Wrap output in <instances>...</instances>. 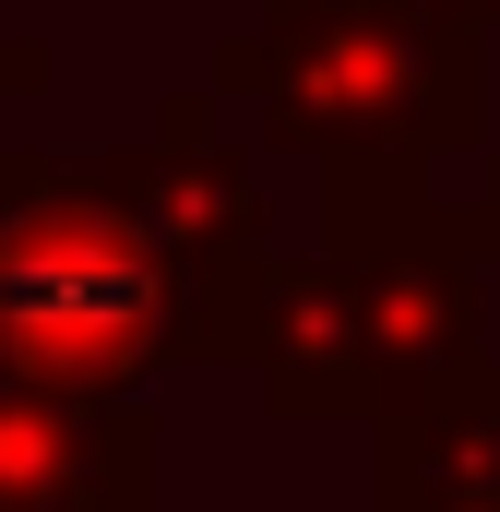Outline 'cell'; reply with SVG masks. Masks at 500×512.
Wrapping results in <instances>:
<instances>
[{
	"mask_svg": "<svg viewBox=\"0 0 500 512\" xmlns=\"http://www.w3.org/2000/svg\"><path fill=\"white\" fill-rule=\"evenodd\" d=\"M203 96H239L262 143L310 155L322 251H370L441 203V167L489 143V48L429 0H262L203 60Z\"/></svg>",
	"mask_w": 500,
	"mask_h": 512,
	"instance_id": "obj_1",
	"label": "cell"
},
{
	"mask_svg": "<svg viewBox=\"0 0 500 512\" xmlns=\"http://www.w3.org/2000/svg\"><path fill=\"white\" fill-rule=\"evenodd\" d=\"M179 370V298L108 179L48 143H0V382L60 405H131Z\"/></svg>",
	"mask_w": 500,
	"mask_h": 512,
	"instance_id": "obj_2",
	"label": "cell"
},
{
	"mask_svg": "<svg viewBox=\"0 0 500 512\" xmlns=\"http://www.w3.org/2000/svg\"><path fill=\"white\" fill-rule=\"evenodd\" d=\"M96 179L143 227V251L179 298V370H239V298L274 239H262V167H250V143H227L215 96L179 84L155 108V131L131 155H108Z\"/></svg>",
	"mask_w": 500,
	"mask_h": 512,
	"instance_id": "obj_3",
	"label": "cell"
},
{
	"mask_svg": "<svg viewBox=\"0 0 500 512\" xmlns=\"http://www.w3.org/2000/svg\"><path fill=\"white\" fill-rule=\"evenodd\" d=\"M346 262V310H358V393L381 417H417L441 393H465L489 370V262L453 239V203H429L417 227H393Z\"/></svg>",
	"mask_w": 500,
	"mask_h": 512,
	"instance_id": "obj_4",
	"label": "cell"
},
{
	"mask_svg": "<svg viewBox=\"0 0 500 512\" xmlns=\"http://www.w3.org/2000/svg\"><path fill=\"white\" fill-rule=\"evenodd\" d=\"M239 370L298 429L370 417V393H358V310H346V262L334 251H262V274L239 298Z\"/></svg>",
	"mask_w": 500,
	"mask_h": 512,
	"instance_id": "obj_5",
	"label": "cell"
},
{
	"mask_svg": "<svg viewBox=\"0 0 500 512\" xmlns=\"http://www.w3.org/2000/svg\"><path fill=\"white\" fill-rule=\"evenodd\" d=\"M370 512H500V358L465 393L370 429Z\"/></svg>",
	"mask_w": 500,
	"mask_h": 512,
	"instance_id": "obj_6",
	"label": "cell"
},
{
	"mask_svg": "<svg viewBox=\"0 0 500 512\" xmlns=\"http://www.w3.org/2000/svg\"><path fill=\"white\" fill-rule=\"evenodd\" d=\"M120 405H60L36 382H0V512H48L108 441Z\"/></svg>",
	"mask_w": 500,
	"mask_h": 512,
	"instance_id": "obj_7",
	"label": "cell"
},
{
	"mask_svg": "<svg viewBox=\"0 0 500 512\" xmlns=\"http://www.w3.org/2000/svg\"><path fill=\"white\" fill-rule=\"evenodd\" d=\"M155 465H167V453H155V417L120 405V417H108V441H96V465H84L48 512H155Z\"/></svg>",
	"mask_w": 500,
	"mask_h": 512,
	"instance_id": "obj_8",
	"label": "cell"
},
{
	"mask_svg": "<svg viewBox=\"0 0 500 512\" xmlns=\"http://www.w3.org/2000/svg\"><path fill=\"white\" fill-rule=\"evenodd\" d=\"M453 239H465L477 262H500V155H489V179H477V191L453 203Z\"/></svg>",
	"mask_w": 500,
	"mask_h": 512,
	"instance_id": "obj_9",
	"label": "cell"
},
{
	"mask_svg": "<svg viewBox=\"0 0 500 512\" xmlns=\"http://www.w3.org/2000/svg\"><path fill=\"white\" fill-rule=\"evenodd\" d=\"M48 72H60V60H48L36 36H12V24H0V120H12V96H48Z\"/></svg>",
	"mask_w": 500,
	"mask_h": 512,
	"instance_id": "obj_10",
	"label": "cell"
}]
</instances>
